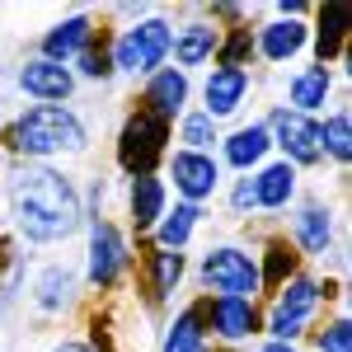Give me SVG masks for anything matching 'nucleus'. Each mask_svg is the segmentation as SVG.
Masks as SVG:
<instances>
[{"instance_id": "30", "label": "nucleus", "mask_w": 352, "mask_h": 352, "mask_svg": "<svg viewBox=\"0 0 352 352\" xmlns=\"http://www.w3.org/2000/svg\"><path fill=\"white\" fill-rule=\"evenodd\" d=\"M249 56H254V33H249V24H235L226 38H221L217 66H235V71H244V66H249Z\"/></svg>"}, {"instance_id": "9", "label": "nucleus", "mask_w": 352, "mask_h": 352, "mask_svg": "<svg viewBox=\"0 0 352 352\" xmlns=\"http://www.w3.org/2000/svg\"><path fill=\"white\" fill-rule=\"evenodd\" d=\"M202 324L217 333L221 343H244L254 333H263V315L254 300H240V296H207L202 305Z\"/></svg>"}, {"instance_id": "21", "label": "nucleus", "mask_w": 352, "mask_h": 352, "mask_svg": "<svg viewBox=\"0 0 352 352\" xmlns=\"http://www.w3.org/2000/svg\"><path fill=\"white\" fill-rule=\"evenodd\" d=\"M221 47V28L207 24V19H192V24L174 28V61H179V71H188V66H207Z\"/></svg>"}, {"instance_id": "1", "label": "nucleus", "mask_w": 352, "mask_h": 352, "mask_svg": "<svg viewBox=\"0 0 352 352\" xmlns=\"http://www.w3.org/2000/svg\"><path fill=\"white\" fill-rule=\"evenodd\" d=\"M5 202H10V226L28 244H61L85 226L80 188L56 164L19 160L5 179Z\"/></svg>"}, {"instance_id": "7", "label": "nucleus", "mask_w": 352, "mask_h": 352, "mask_svg": "<svg viewBox=\"0 0 352 352\" xmlns=\"http://www.w3.org/2000/svg\"><path fill=\"white\" fill-rule=\"evenodd\" d=\"M132 268V249L127 235L113 226V221H89V254H85V272L99 292H109L122 282V272Z\"/></svg>"}, {"instance_id": "10", "label": "nucleus", "mask_w": 352, "mask_h": 352, "mask_svg": "<svg viewBox=\"0 0 352 352\" xmlns=\"http://www.w3.org/2000/svg\"><path fill=\"white\" fill-rule=\"evenodd\" d=\"M169 179L184 202L202 207L212 192L221 188V160L217 155H202V151H174L169 155Z\"/></svg>"}, {"instance_id": "31", "label": "nucleus", "mask_w": 352, "mask_h": 352, "mask_svg": "<svg viewBox=\"0 0 352 352\" xmlns=\"http://www.w3.org/2000/svg\"><path fill=\"white\" fill-rule=\"evenodd\" d=\"M76 61H80V76H85V80H109V76H113V52H109V43H104V38H99V43H89Z\"/></svg>"}, {"instance_id": "22", "label": "nucleus", "mask_w": 352, "mask_h": 352, "mask_svg": "<svg viewBox=\"0 0 352 352\" xmlns=\"http://www.w3.org/2000/svg\"><path fill=\"white\" fill-rule=\"evenodd\" d=\"M268 151H272V136H268L263 122H249V127H240V132H230L226 141H221L226 164H230V169H240V174L258 169V164L268 160Z\"/></svg>"}, {"instance_id": "6", "label": "nucleus", "mask_w": 352, "mask_h": 352, "mask_svg": "<svg viewBox=\"0 0 352 352\" xmlns=\"http://www.w3.org/2000/svg\"><path fill=\"white\" fill-rule=\"evenodd\" d=\"M169 155V122L155 118V113L136 109L127 122H122V132H118V164H122V174L136 179V174H155V164Z\"/></svg>"}, {"instance_id": "23", "label": "nucleus", "mask_w": 352, "mask_h": 352, "mask_svg": "<svg viewBox=\"0 0 352 352\" xmlns=\"http://www.w3.org/2000/svg\"><path fill=\"white\" fill-rule=\"evenodd\" d=\"M296 272H300L296 244L292 240H268V249L258 254V287H263V292H277V287H287Z\"/></svg>"}, {"instance_id": "18", "label": "nucleus", "mask_w": 352, "mask_h": 352, "mask_svg": "<svg viewBox=\"0 0 352 352\" xmlns=\"http://www.w3.org/2000/svg\"><path fill=\"white\" fill-rule=\"evenodd\" d=\"M292 244H296L300 254H310V258H324L329 249H333V212H329L324 202H305L296 212Z\"/></svg>"}, {"instance_id": "11", "label": "nucleus", "mask_w": 352, "mask_h": 352, "mask_svg": "<svg viewBox=\"0 0 352 352\" xmlns=\"http://www.w3.org/2000/svg\"><path fill=\"white\" fill-rule=\"evenodd\" d=\"M14 80H19V89H24L28 99H38V104H66V99L76 94V71L61 66V61H47V56L24 61Z\"/></svg>"}, {"instance_id": "4", "label": "nucleus", "mask_w": 352, "mask_h": 352, "mask_svg": "<svg viewBox=\"0 0 352 352\" xmlns=\"http://www.w3.org/2000/svg\"><path fill=\"white\" fill-rule=\"evenodd\" d=\"M320 305H324V282L296 272L287 287L272 292V310H268V320H263V333H268L272 343H296L300 333L310 329Z\"/></svg>"}, {"instance_id": "25", "label": "nucleus", "mask_w": 352, "mask_h": 352, "mask_svg": "<svg viewBox=\"0 0 352 352\" xmlns=\"http://www.w3.org/2000/svg\"><path fill=\"white\" fill-rule=\"evenodd\" d=\"M160 352H207V324H202L197 305L179 310L169 320V329H164V338H160Z\"/></svg>"}, {"instance_id": "15", "label": "nucleus", "mask_w": 352, "mask_h": 352, "mask_svg": "<svg viewBox=\"0 0 352 352\" xmlns=\"http://www.w3.org/2000/svg\"><path fill=\"white\" fill-rule=\"evenodd\" d=\"M89 43H94V19H89V14H71V19H61V24H52L47 33H43V43H38L43 52H38V56L71 66Z\"/></svg>"}, {"instance_id": "14", "label": "nucleus", "mask_w": 352, "mask_h": 352, "mask_svg": "<svg viewBox=\"0 0 352 352\" xmlns=\"http://www.w3.org/2000/svg\"><path fill=\"white\" fill-rule=\"evenodd\" d=\"M305 43H310V24L305 19H272V24H263L254 33V52L263 56V61H272V66L300 56Z\"/></svg>"}, {"instance_id": "34", "label": "nucleus", "mask_w": 352, "mask_h": 352, "mask_svg": "<svg viewBox=\"0 0 352 352\" xmlns=\"http://www.w3.org/2000/svg\"><path fill=\"white\" fill-rule=\"evenodd\" d=\"M52 352H94V348H89V343H80V338H61Z\"/></svg>"}, {"instance_id": "26", "label": "nucleus", "mask_w": 352, "mask_h": 352, "mask_svg": "<svg viewBox=\"0 0 352 352\" xmlns=\"http://www.w3.org/2000/svg\"><path fill=\"white\" fill-rule=\"evenodd\" d=\"M348 24H352V10L348 5H324L320 10V28H315V52H320V66H329L333 56L343 52L348 43ZM348 56V52H343Z\"/></svg>"}, {"instance_id": "33", "label": "nucleus", "mask_w": 352, "mask_h": 352, "mask_svg": "<svg viewBox=\"0 0 352 352\" xmlns=\"http://www.w3.org/2000/svg\"><path fill=\"white\" fill-rule=\"evenodd\" d=\"M230 212H235V217L258 212V202H254V179H249V174H244V179H235V188H230Z\"/></svg>"}, {"instance_id": "27", "label": "nucleus", "mask_w": 352, "mask_h": 352, "mask_svg": "<svg viewBox=\"0 0 352 352\" xmlns=\"http://www.w3.org/2000/svg\"><path fill=\"white\" fill-rule=\"evenodd\" d=\"M197 221H202V207L174 202V212H164V217L155 221V249H179V254H184V244L192 240Z\"/></svg>"}, {"instance_id": "13", "label": "nucleus", "mask_w": 352, "mask_h": 352, "mask_svg": "<svg viewBox=\"0 0 352 352\" xmlns=\"http://www.w3.org/2000/svg\"><path fill=\"white\" fill-rule=\"evenodd\" d=\"M188 94H192L188 71H179V66H164V71H155V76L146 80L141 109L155 113V118H164V122H174V118H184V113H188Z\"/></svg>"}, {"instance_id": "24", "label": "nucleus", "mask_w": 352, "mask_h": 352, "mask_svg": "<svg viewBox=\"0 0 352 352\" xmlns=\"http://www.w3.org/2000/svg\"><path fill=\"white\" fill-rule=\"evenodd\" d=\"M184 254L179 249H151V258H146V272H151V300L164 305V300H174V292L184 287Z\"/></svg>"}, {"instance_id": "32", "label": "nucleus", "mask_w": 352, "mask_h": 352, "mask_svg": "<svg viewBox=\"0 0 352 352\" xmlns=\"http://www.w3.org/2000/svg\"><path fill=\"white\" fill-rule=\"evenodd\" d=\"M315 352H352V320L348 315L329 320V324L315 333Z\"/></svg>"}, {"instance_id": "12", "label": "nucleus", "mask_w": 352, "mask_h": 352, "mask_svg": "<svg viewBox=\"0 0 352 352\" xmlns=\"http://www.w3.org/2000/svg\"><path fill=\"white\" fill-rule=\"evenodd\" d=\"M249 99V71H235V66H212L207 80H202V113L221 122V118H235Z\"/></svg>"}, {"instance_id": "17", "label": "nucleus", "mask_w": 352, "mask_h": 352, "mask_svg": "<svg viewBox=\"0 0 352 352\" xmlns=\"http://www.w3.org/2000/svg\"><path fill=\"white\" fill-rule=\"evenodd\" d=\"M329 94H333V71L329 66H300L296 76L287 80V104H292V113H305V118H315V113L329 104ZM282 104V109H287Z\"/></svg>"}, {"instance_id": "29", "label": "nucleus", "mask_w": 352, "mask_h": 352, "mask_svg": "<svg viewBox=\"0 0 352 352\" xmlns=\"http://www.w3.org/2000/svg\"><path fill=\"white\" fill-rule=\"evenodd\" d=\"M179 151H202V155H212V146H217L221 136H217V122L207 118L202 109H192V113H184L179 118Z\"/></svg>"}, {"instance_id": "28", "label": "nucleus", "mask_w": 352, "mask_h": 352, "mask_svg": "<svg viewBox=\"0 0 352 352\" xmlns=\"http://www.w3.org/2000/svg\"><path fill=\"white\" fill-rule=\"evenodd\" d=\"M320 151H324L333 164H343L348 169V160H352V122H348V109H333L320 122Z\"/></svg>"}, {"instance_id": "19", "label": "nucleus", "mask_w": 352, "mask_h": 352, "mask_svg": "<svg viewBox=\"0 0 352 352\" xmlns=\"http://www.w3.org/2000/svg\"><path fill=\"white\" fill-rule=\"evenodd\" d=\"M292 197H296V169L287 160H268L254 169V202H258V212H287Z\"/></svg>"}, {"instance_id": "3", "label": "nucleus", "mask_w": 352, "mask_h": 352, "mask_svg": "<svg viewBox=\"0 0 352 352\" xmlns=\"http://www.w3.org/2000/svg\"><path fill=\"white\" fill-rule=\"evenodd\" d=\"M113 52V71H122V76H155L164 71V61L174 52V24L169 19H136L132 28H122L118 38L109 43Z\"/></svg>"}, {"instance_id": "8", "label": "nucleus", "mask_w": 352, "mask_h": 352, "mask_svg": "<svg viewBox=\"0 0 352 352\" xmlns=\"http://www.w3.org/2000/svg\"><path fill=\"white\" fill-rule=\"evenodd\" d=\"M272 136V146L282 151V160L300 169V164H320L324 151H320V118H305V113H292V109H277L263 122Z\"/></svg>"}, {"instance_id": "2", "label": "nucleus", "mask_w": 352, "mask_h": 352, "mask_svg": "<svg viewBox=\"0 0 352 352\" xmlns=\"http://www.w3.org/2000/svg\"><path fill=\"white\" fill-rule=\"evenodd\" d=\"M5 146L19 160L47 164L52 155H80L85 146H89V132L76 118V109H66V104H33V109H24L10 122Z\"/></svg>"}, {"instance_id": "35", "label": "nucleus", "mask_w": 352, "mask_h": 352, "mask_svg": "<svg viewBox=\"0 0 352 352\" xmlns=\"http://www.w3.org/2000/svg\"><path fill=\"white\" fill-rule=\"evenodd\" d=\"M258 352H296V348H292V343H272V338H268V343H263Z\"/></svg>"}, {"instance_id": "5", "label": "nucleus", "mask_w": 352, "mask_h": 352, "mask_svg": "<svg viewBox=\"0 0 352 352\" xmlns=\"http://www.w3.org/2000/svg\"><path fill=\"white\" fill-rule=\"evenodd\" d=\"M197 282L207 296H240V300H254L263 287H258V258L240 249V244H217L202 254L197 263Z\"/></svg>"}, {"instance_id": "16", "label": "nucleus", "mask_w": 352, "mask_h": 352, "mask_svg": "<svg viewBox=\"0 0 352 352\" xmlns=\"http://www.w3.org/2000/svg\"><path fill=\"white\" fill-rule=\"evenodd\" d=\"M127 212H132V230L136 235L155 230V221L169 212V188H164L160 174H136L132 188H127Z\"/></svg>"}, {"instance_id": "20", "label": "nucleus", "mask_w": 352, "mask_h": 352, "mask_svg": "<svg viewBox=\"0 0 352 352\" xmlns=\"http://www.w3.org/2000/svg\"><path fill=\"white\" fill-rule=\"evenodd\" d=\"M76 292H80V277L66 263H52V268L38 272V282H33V305L43 315H61V310L76 305Z\"/></svg>"}]
</instances>
